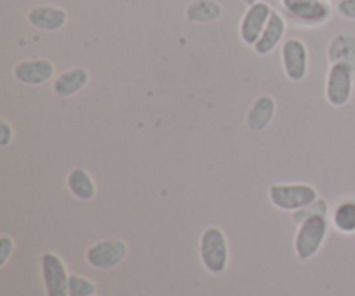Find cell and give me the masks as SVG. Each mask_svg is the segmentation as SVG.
Segmentation results:
<instances>
[{
	"label": "cell",
	"mask_w": 355,
	"mask_h": 296,
	"mask_svg": "<svg viewBox=\"0 0 355 296\" xmlns=\"http://www.w3.org/2000/svg\"><path fill=\"white\" fill-rule=\"evenodd\" d=\"M329 232V222L326 214H312L311 217L305 218L298 224V231L295 234L293 250L298 260L314 259L319 250L324 245Z\"/></svg>",
	"instance_id": "1"
},
{
	"label": "cell",
	"mask_w": 355,
	"mask_h": 296,
	"mask_svg": "<svg viewBox=\"0 0 355 296\" xmlns=\"http://www.w3.org/2000/svg\"><path fill=\"white\" fill-rule=\"evenodd\" d=\"M200 260L211 276H220L229 265V243L225 232L217 225L207 227L200 236Z\"/></svg>",
	"instance_id": "2"
},
{
	"label": "cell",
	"mask_w": 355,
	"mask_h": 296,
	"mask_svg": "<svg viewBox=\"0 0 355 296\" xmlns=\"http://www.w3.org/2000/svg\"><path fill=\"white\" fill-rule=\"evenodd\" d=\"M319 200V193L314 186L304 182L272 184L269 187V201L281 211L295 214L311 207Z\"/></svg>",
	"instance_id": "3"
},
{
	"label": "cell",
	"mask_w": 355,
	"mask_h": 296,
	"mask_svg": "<svg viewBox=\"0 0 355 296\" xmlns=\"http://www.w3.org/2000/svg\"><path fill=\"white\" fill-rule=\"evenodd\" d=\"M281 7L295 24L305 28L322 26L333 14L329 0H281Z\"/></svg>",
	"instance_id": "4"
},
{
	"label": "cell",
	"mask_w": 355,
	"mask_h": 296,
	"mask_svg": "<svg viewBox=\"0 0 355 296\" xmlns=\"http://www.w3.org/2000/svg\"><path fill=\"white\" fill-rule=\"evenodd\" d=\"M355 71L347 62H335L329 64L328 75H326V101L333 107H343L350 103L354 94Z\"/></svg>",
	"instance_id": "5"
},
{
	"label": "cell",
	"mask_w": 355,
	"mask_h": 296,
	"mask_svg": "<svg viewBox=\"0 0 355 296\" xmlns=\"http://www.w3.org/2000/svg\"><path fill=\"white\" fill-rule=\"evenodd\" d=\"M128 255V246L123 239H103L94 243L85 252V260L92 269L111 270L116 269Z\"/></svg>",
	"instance_id": "6"
},
{
	"label": "cell",
	"mask_w": 355,
	"mask_h": 296,
	"mask_svg": "<svg viewBox=\"0 0 355 296\" xmlns=\"http://www.w3.org/2000/svg\"><path fill=\"white\" fill-rule=\"evenodd\" d=\"M281 64H283V71L290 82H304L309 73L307 45L300 38H286L281 44Z\"/></svg>",
	"instance_id": "7"
},
{
	"label": "cell",
	"mask_w": 355,
	"mask_h": 296,
	"mask_svg": "<svg viewBox=\"0 0 355 296\" xmlns=\"http://www.w3.org/2000/svg\"><path fill=\"white\" fill-rule=\"evenodd\" d=\"M42 283H44L47 296H69L68 281L69 274L64 262L55 253H44L40 259Z\"/></svg>",
	"instance_id": "8"
},
{
	"label": "cell",
	"mask_w": 355,
	"mask_h": 296,
	"mask_svg": "<svg viewBox=\"0 0 355 296\" xmlns=\"http://www.w3.org/2000/svg\"><path fill=\"white\" fill-rule=\"evenodd\" d=\"M272 7L263 0L253 3L245 10L241 21H239V38H241L243 44L248 45V47H253L257 44L260 35L266 30L270 16H272Z\"/></svg>",
	"instance_id": "9"
},
{
	"label": "cell",
	"mask_w": 355,
	"mask_h": 296,
	"mask_svg": "<svg viewBox=\"0 0 355 296\" xmlns=\"http://www.w3.org/2000/svg\"><path fill=\"white\" fill-rule=\"evenodd\" d=\"M12 76L21 85L40 87L54 78L55 66L54 62L44 58L24 59V61H19L14 66Z\"/></svg>",
	"instance_id": "10"
},
{
	"label": "cell",
	"mask_w": 355,
	"mask_h": 296,
	"mask_svg": "<svg viewBox=\"0 0 355 296\" xmlns=\"http://www.w3.org/2000/svg\"><path fill=\"white\" fill-rule=\"evenodd\" d=\"M26 21L35 30L54 33L62 30L68 23V12L58 6H37L28 10Z\"/></svg>",
	"instance_id": "11"
},
{
	"label": "cell",
	"mask_w": 355,
	"mask_h": 296,
	"mask_svg": "<svg viewBox=\"0 0 355 296\" xmlns=\"http://www.w3.org/2000/svg\"><path fill=\"white\" fill-rule=\"evenodd\" d=\"M276 111L277 103L272 96H267V94L259 96L246 113V128L250 132H263L272 123Z\"/></svg>",
	"instance_id": "12"
},
{
	"label": "cell",
	"mask_w": 355,
	"mask_h": 296,
	"mask_svg": "<svg viewBox=\"0 0 355 296\" xmlns=\"http://www.w3.org/2000/svg\"><path fill=\"white\" fill-rule=\"evenodd\" d=\"M284 33H286V19L283 17V14L272 10V16H270L269 23H267L266 30L260 35V38L257 40V44L253 45V51L257 55H269L272 54L277 49V45H281L283 42Z\"/></svg>",
	"instance_id": "13"
},
{
	"label": "cell",
	"mask_w": 355,
	"mask_h": 296,
	"mask_svg": "<svg viewBox=\"0 0 355 296\" xmlns=\"http://www.w3.org/2000/svg\"><path fill=\"white\" fill-rule=\"evenodd\" d=\"M89 82L90 73L85 68H69L55 76L54 83H52V90L61 99H68V97L82 92L89 85Z\"/></svg>",
	"instance_id": "14"
},
{
	"label": "cell",
	"mask_w": 355,
	"mask_h": 296,
	"mask_svg": "<svg viewBox=\"0 0 355 296\" xmlns=\"http://www.w3.org/2000/svg\"><path fill=\"white\" fill-rule=\"evenodd\" d=\"M224 14V7L217 0H191L184 10L187 23L210 24L218 21Z\"/></svg>",
	"instance_id": "15"
},
{
	"label": "cell",
	"mask_w": 355,
	"mask_h": 296,
	"mask_svg": "<svg viewBox=\"0 0 355 296\" xmlns=\"http://www.w3.org/2000/svg\"><path fill=\"white\" fill-rule=\"evenodd\" d=\"M326 54H328L329 64L347 62V64L352 66L355 71V35L347 33V31L335 35L329 40Z\"/></svg>",
	"instance_id": "16"
},
{
	"label": "cell",
	"mask_w": 355,
	"mask_h": 296,
	"mask_svg": "<svg viewBox=\"0 0 355 296\" xmlns=\"http://www.w3.org/2000/svg\"><path fill=\"white\" fill-rule=\"evenodd\" d=\"M66 187L78 201H92L97 194V187L92 175L80 166L69 170L68 177H66Z\"/></svg>",
	"instance_id": "17"
},
{
	"label": "cell",
	"mask_w": 355,
	"mask_h": 296,
	"mask_svg": "<svg viewBox=\"0 0 355 296\" xmlns=\"http://www.w3.org/2000/svg\"><path fill=\"white\" fill-rule=\"evenodd\" d=\"M333 227L340 232V234H355V200L354 198H347V200L340 201L333 210Z\"/></svg>",
	"instance_id": "18"
},
{
	"label": "cell",
	"mask_w": 355,
	"mask_h": 296,
	"mask_svg": "<svg viewBox=\"0 0 355 296\" xmlns=\"http://www.w3.org/2000/svg\"><path fill=\"white\" fill-rule=\"evenodd\" d=\"M96 284L89 277L78 276V274H69L68 281V295L69 296H96Z\"/></svg>",
	"instance_id": "19"
},
{
	"label": "cell",
	"mask_w": 355,
	"mask_h": 296,
	"mask_svg": "<svg viewBox=\"0 0 355 296\" xmlns=\"http://www.w3.org/2000/svg\"><path fill=\"white\" fill-rule=\"evenodd\" d=\"M14 248H16V245H14L12 238H9V236L0 238V267L7 265V262H9V259L14 253Z\"/></svg>",
	"instance_id": "20"
},
{
	"label": "cell",
	"mask_w": 355,
	"mask_h": 296,
	"mask_svg": "<svg viewBox=\"0 0 355 296\" xmlns=\"http://www.w3.org/2000/svg\"><path fill=\"white\" fill-rule=\"evenodd\" d=\"M336 14L347 21H355V0H338L335 6Z\"/></svg>",
	"instance_id": "21"
},
{
	"label": "cell",
	"mask_w": 355,
	"mask_h": 296,
	"mask_svg": "<svg viewBox=\"0 0 355 296\" xmlns=\"http://www.w3.org/2000/svg\"><path fill=\"white\" fill-rule=\"evenodd\" d=\"M14 141V128L6 118L0 120V148H7Z\"/></svg>",
	"instance_id": "22"
},
{
	"label": "cell",
	"mask_w": 355,
	"mask_h": 296,
	"mask_svg": "<svg viewBox=\"0 0 355 296\" xmlns=\"http://www.w3.org/2000/svg\"><path fill=\"white\" fill-rule=\"evenodd\" d=\"M243 3H245L246 7H250V6H253V3H257V2H262V0H241Z\"/></svg>",
	"instance_id": "23"
}]
</instances>
